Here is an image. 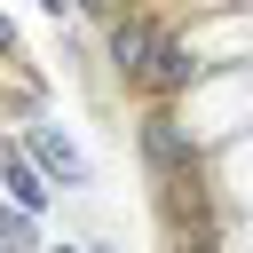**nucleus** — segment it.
<instances>
[{
    "mask_svg": "<svg viewBox=\"0 0 253 253\" xmlns=\"http://www.w3.org/2000/svg\"><path fill=\"white\" fill-rule=\"evenodd\" d=\"M142 150H150V166L174 174V182L198 174V142H190V126H174V111H150V119H142Z\"/></svg>",
    "mask_w": 253,
    "mask_h": 253,
    "instance_id": "nucleus-1",
    "label": "nucleus"
},
{
    "mask_svg": "<svg viewBox=\"0 0 253 253\" xmlns=\"http://www.w3.org/2000/svg\"><path fill=\"white\" fill-rule=\"evenodd\" d=\"M190 79H198V55H190L182 40H166V32H158V47H150V63H142V87H150L158 103H174Z\"/></svg>",
    "mask_w": 253,
    "mask_h": 253,
    "instance_id": "nucleus-2",
    "label": "nucleus"
},
{
    "mask_svg": "<svg viewBox=\"0 0 253 253\" xmlns=\"http://www.w3.org/2000/svg\"><path fill=\"white\" fill-rule=\"evenodd\" d=\"M150 47H158V24H142V16H119V24H111V71H119V79H142Z\"/></svg>",
    "mask_w": 253,
    "mask_h": 253,
    "instance_id": "nucleus-3",
    "label": "nucleus"
},
{
    "mask_svg": "<svg viewBox=\"0 0 253 253\" xmlns=\"http://www.w3.org/2000/svg\"><path fill=\"white\" fill-rule=\"evenodd\" d=\"M0 174H8V198H16V206H24V213H40V206H47V190H40V174H32V166H24V158H16V150H8V158H0Z\"/></svg>",
    "mask_w": 253,
    "mask_h": 253,
    "instance_id": "nucleus-4",
    "label": "nucleus"
},
{
    "mask_svg": "<svg viewBox=\"0 0 253 253\" xmlns=\"http://www.w3.org/2000/svg\"><path fill=\"white\" fill-rule=\"evenodd\" d=\"M32 150H40V166H47V174H63V182H79V174H87V166H79V150H71L63 134H32Z\"/></svg>",
    "mask_w": 253,
    "mask_h": 253,
    "instance_id": "nucleus-5",
    "label": "nucleus"
},
{
    "mask_svg": "<svg viewBox=\"0 0 253 253\" xmlns=\"http://www.w3.org/2000/svg\"><path fill=\"white\" fill-rule=\"evenodd\" d=\"M0 245H8V253H24V245H32V229H24L16 213H0Z\"/></svg>",
    "mask_w": 253,
    "mask_h": 253,
    "instance_id": "nucleus-6",
    "label": "nucleus"
},
{
    "mask_svg": "<svg viewBox=\"0 0 253 253\" xmlns=\"http://www.w3.org/2000/svg\"><path fill=\"white\" fill-rule=\"evenodd\" d=\"M79 8H95V16H111V8H119V0H79Z\"/></svg>",
    "mask_w": 253,
    "mask_h": 253,
    "instance_id": "nucleus-7",
    "label": "nucleus"
},
{
    "mask_svg": "<svg viewBox=\"0 0 253 253\" xmlns=\"http://www.w3.org/2000/svg\"><path fill=\"white\" fill-rule=\"evenodd\" d=\"M182 253H213V237H190V245H182Z\"/></svg>",
    "mask_w": 253,
    "mask_h": 253,
    "instance_id": "nucleus-8",
    "label": "nucleus"
},
{
    "mask_svg": "<svg viewBox=\"0 0 253 253\" xmlns=\"http://www.w3.org/2000/svg\"><path fill=\"white\" fill-rule=\"evenodd\" d=\"M40 8H55V16H63V8H71V0H40Z\"/></svg>",
    "mask_w": 253,
    "mask_h": 253,
    "instance_id": "nucleus-9",
    "label": "nucleus"
},
{
    "mask_svg": "<svg viewBox=\"0 0 253 253\" xmlns=\"http://www.w3.org/2000/svg\"><path fill=\"white\" fill-rule=\"evenodd\" d=\"M0 47H8V24H0Z\"/></svg>",
    "mask_w": 253,
    "mask_h": 253,
    "instance_id": "nucleus-10",
    "label": "nucleus"
},
{
    "mask_svg": "<svg viewBox=\"0 0 253 253\" xmlns=\"http://www.w3.org/2000/svg\"><path fill=\"white\" fill-rule=\"evenodd\" d=\"M63 253H71V245H63Z\"/></svg>",
    "mask_w": 253,
    "mask_h": 253,
    "instance_id": "nucleus-11",
    "label": "nucleus"
}]
</instances>
